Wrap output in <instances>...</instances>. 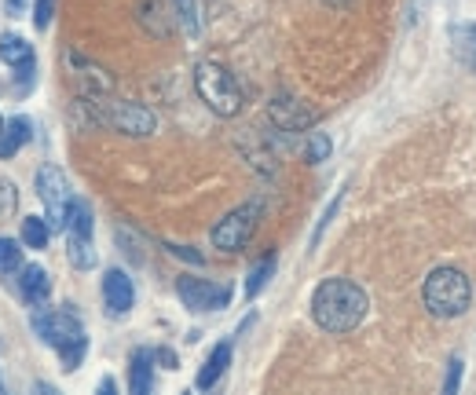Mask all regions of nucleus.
Returning <instances> with one entry per match:
<instances>
[{"mask_svg":"<svg viewBox=\"0 0 476 395\" xmlns=\"http://www.w3.org/2000/svg\"><path fill=\"white\" fill-rule=\"evenodd\" d=\"M366 293L352 278H327L311 297V319L327 333H352L366 319Z\"/></svg>","mask_w":476,"mask_h":395,"instance_id":"f257e3e1","label":"nucleus"},{"mask_svg":"<svg viewBox=\"0 0 476 395\" xmlns=\"http://www.w3.org/2000/svg\"><path fill=\"white\" fill-rule=\"evenodd\" d=\"M33 333L48 348H56L63 355V370H77L85 352H88V337H85V326L74 311H37L30 319Z\"/></svg>","mask_w":476,"mask_h":395,"instance_id":"f03ea898","label":"nucleus"},{"mask_svg":"<svg viewBox=\"0 0 476 395\" xmlns=\"http://www.w3.org/2000/svg\"><path fill=\"white\" fill-rule=\"evenodd\" d=\"M421 301H426L433 319H458L472 304V282L458 267H436L421 286Z\"/></svg>","mask_w":476,"mask_h":395,"instance_id":"7ed1b4c3","label":"nucleus"},{"mask_svg":"<svg viewBox=\"0 0 476 395\" xmlns=\"http://www.w3.org/2000/svg\"><path fill=\"white\" fill-rule=\"evenodd\" d=\"M81 103L92 110V118H95L99 125H107V129H114V132H121V136L147 139V136H154V129H157V118L150 114L147 106H139V103H125V99H111V95H95V99L81 95Z\"/></svg>","mask_w":476,"mask_h":395,"instance_id":"20e7f679","label":"nucleus"},{"mask_svg":"<svg viewBox=\"0 0 476 395\" xmlns=\"http://www.w3.org/2000/svg\"><path fill=\"white\" fill-rule=\"evenodd\" d=\"M194 88L202 95V103L213 110V114L220 118H235L242 110V88L235 81V74L213 59H205L194 67Z\"/></svg>","mask_w":476,"mask_h":395,"instance_id":"39448f33","label":"nucleus"},{"mask_svg":"<svg viewBox=\"0 0 476 395\" xmlns=\"http://www.w3.org/2000/svg\"><path fill=\"white\" fill-rule=\"evenodd\" d=\"M260 216H264V202H260V198H253V202L231 209V212L217 223V228H213V246L224 249V253H238V249L253 238Z\"/></svg>","mask_w":476,"mask_h":395,"instance_id":"423d86ee","label":"nucleus"},{"mask_svg":"<svg viewBox=\"0 0 476 395\" xmlns=\"http://www.w3.org/2000/svg\"><path fill=\"white\" fill-rule=\"evenodd\" d=\"M37 194L44 202V212H48V228L51 231H63L67 228V212H70V187H67V176L59 173L56 165H40L37 173Z\"/></svg>","mask_w":476,"mask_h":395,"instance_id":"0eeeda50","label":"nucleus"},{"mask_svg":"<svg viewBox=\"0 0 476 395\" xmlns=\"http://www.w3.org/2000/svg\"><path fill=\"white\" fill-rule=\"evenodd\" d=\"M176 293L191 311H220L231 304L228 286H217V282H205V278H191V274H184L176 282Z\"/></svg>","mask_w":476,"mask_h":395,"instance_id":"6e6552de","label":"nucleus"},{"mask_svg":"<svg viewBox=\"0 0 476 395\" xmlns=\"http://www.w3.org/2000/svg\"><path fill=\"white\" fill-rule=\"evenodd\" d=\"M268 118H272V125L279 129V132H304V129H311L315 125V110H308L301 99H293V95H275L272 103H268Z\"/></svg>","mask_w":476,"mask_h":395,"instance_id":"1a4fd4ad","label":"nucleus"},{"mask_svg":"<svg viewBox=\"0 0 476 395\" xmlns=\"http://www.w3.org/2000/svg\"><path fill=\"white\" fill-rule=\"evenodd\" d=\"M103 301H107V311L111 315H129L132 311L136 286H132V278L121 267H111L107 274H103Z\"/></svg>","mask_w":476,"mask_h":395,"instance_id":"9d476101","label":"nucleus"},{"mask_svg":"<svg viewBox=\"0 0 476 395\" xmlns=\"http://www.w3.org/2000/svg\"><path fill=\"white\" fill-rule=\"evenodd\" d=\"M67 63H70V70H74V81H77L81 95H88V99H95V95H111L114 81H111V74L103 70V67H95V63L81 59L77 51H74V55H67Z\"/></svg>","mask_w":476,"mask_h":395,"instance_id":"9b49d317","label":"nucleus"},{"mask_svg":"<svg viewBox=\"0 0 476 395\" xmlns=\"http://www.w3.org/2000/svg\"><path fill=\"white\" fill-rule=\"evenodd\" d=\"M136 19H139V26L150 33V37H173V15H169V8H166V0H143L139 4V12H136Z\"/></svg>","mask_w":476,"mask_h":395,"instance_id":"f8f14e48","label":"nucleus"},{"mask_svg":"<svg viewBox=\"0 0 476 395\" xmlns=\"http://www.w3.org/2000/svg\"><path fill=\"white\" fill-rule=\"evenodd\" d=\"M0 59L22 74H30L33 70V44L19 33H0Z\"/></svg>","mask_w":476,"mask_h":395,"instance_id":"ddd939ff","label":"nucleus"},{"mask_svg":"<svg viewBox=\"0 0 476 395\" xmlns=\"http://www.w3.org/2000/svg\"><path fill=\"white\" fill-rule=\"evenodd\" d=\"M451 48H454V59L476 74V22H454L451 26Z\"/></svg>","mask_w":476,"mask_h":395,"instance_id":"4468645a","label":"nucleus"},{"mask_svg":"<svg viewBox=\"0 0 476 395\" xmlns=\"http://www.w3.org/2000/svg\"><path fill=\"white\" fill-rule=\"evenodd\" d=\"M19 290H22L26 304H44L48 293H51V278H48V271L40 264H26L19 271Z\"/></svg>","mask_w":476,"mask_h":395,"instance_id":"2eb2a0df","label":"nucleus"},{"mask_svg":"<svg viewBox=\"0 0 476 395\" xmlns=\"http://www.w3.org/2000/svg\"><path fill=\"white\" fill-rule=\"evenodd\" d=\"M228 366H231V345H217L213 352H209L205 366L198 370V381H194V388H198V391L217 388V381L224 377V370H228Z\"/></svg>","mask_w":476,"mask_h":395,"instance_id":"dca6fc26","label":"nucleus"},{"mask_svg":"<svg viewBox=\"0 0 476 395\" xmlns=\"http://www.w3.org/2000/svg\"><path fill=\"white\" fill-rule=\"evenodd\" d=\"M154 352H147V348H139L136 355H132V370H129V388H132V395H147L150 388H154Z\"/></svg>","mask_w":476,"mask_h":395,"instance_id":"f3484780","label":"nucleus"},{"mask_svg":"<svg viewBox=\"0 0 476 395\" xmlns=\"http://www.w3.org/2000/svg\"><path fill=\"white\" fill-rule=\"evenodd\" d=\"M26 143H30V121L26 118H12L4 125V132H0V157L19 154Z\"/></svg>","mask_w":476,"mask_h":395,"instance_id":"a211bd4d","label":"nucleus"},{"mask_svg":"<svg viewBox=\"0 0 476 395\" xmlns=\"http://www.w3.org/2000/svg\"><path fill=\"white\" fill-rule=\"evenodd\" d=\"M67 256L74 267L88 271L95 267V249H92V235H77V231H67Z\"/></svg>","mask_w":476,"mask_h":395,"instance_id":"6ab92c4d","label":"nucleus"},{"mask_svg":"<svg viewBox=\"0 0 476 395\" xmlns=\"http://www.w3.org/2000/svg\"><path fill=\"white\" fill-rule=\"evenodd\" d=\"M272 274H275V253H268V256H264V260L249 271V278H246V297L253 301L264 286H268V278H272Z\"/></svg>","mask_w":476,"mask_h":395,"instance_id":"aec40b11","label":"nucleus"},{"mask_svg":"<svg viewBox=\"0 0 476 395\" xmlns=\"http://www.w3.org/2000/svg\"><path fill=\"white\" fill-rule=\"evenodd\" d=\"M48 238H51L48 220H40V216H26V220H22V242H26L30 249H44Z\"/></svg>","mask_w":476,"mask_h":395,"instance_id":"412c9836","label":"nucleus"},{"mask_svg":"<svg viewBox=\"0 0 476 395\" xmlns=\"http://www.w3.org/2000/svg\"><path fill=\"white\" fill-rule=\"evenodd\" d=\"M22 271V249L15 238L0 235V274H19Z\"/></svg>","mask_w":476,"mask_h":395,"instance_id":"4be33fe9","label":"nucleus"},{"mask_svg":"<svg viewBox=\"0 0 476 395\" xmlns=\"http://www.w3.org/2000/svg\"><path fill=\"white\" fill-rule=\"evenodd\" d=\"M176 4V19L184 22V30L191 33V37H198V30H202V15H198V0H173Z\"/></svg>","mask_w":476,"mask_h":395,"instance_id":"5701e85b","label":"nucleus"},{"mask_svg":"<svg viewBox=\"0 0 476 395\" xmlns=\"http://www.w3.org/2000/svg\"><path fill=\"white\" fill-rule=\"evenodd\" d=\"M330 150H334V143H330V136L327 132H311V139H308V161L311 165H319V161H327L330 157Z\"/></svg>","mask_w":476,"mask_h":395,"instance_id":"b1692460","label":"nucleus"},{"mask_svg":"<svg viewBox=\"0 0 476 395\" xmlns=\"http://www.w3.org/2000/svg\"><path fill=\"white\" fill-rule=\"evenodd\" d=\"M51 15H56V0H33V26L37 30H48Z\"/></svg>","mask_w":476,"mask_h":395,"instance_id":"393cba45","label":"nucleus"},{"mask_svg":"<svg viewBox=\"0 0 476 395\" xmlns=\"http://www.w3.org/2000/svg\"><path fill=\"white\" fill-rule=\"evenodd\" d=\"M15 202H19V194H15V184L0 180V216H8V212L15 209Z\"/></svg>","mask_w":476,"mask_h":395,"instance_id":"a878e982","label":"nucleus"},{"mask_svg":"<svg viewBox=\"0 0 476 395\" xmlns=\"http://www.w3.org/2000/svg\"><path fill=\"white\" fill-rule=\"evenodd\" d=\"M345 202V194H337L330 205H327V212H323V220H319V228H315V235H311V246H319V238H323V231H327V223L334 220V212H337V205Z\"/></svg>","mask_w":476,"mask_h":395,"instance_id":"bb28decb","label":"nucleus"},{"mask_svg":"<svg viewBox=\"0 0 476 395\" xmlns=\"http://www.w3.org/2000/svg\"><path fill=\"white\" fill-rule=\"evenodd\" d=\"M462 366H465L462 359H451V366H447V381H444V391H447V395L458 391V384H462Z\"/></svg>","mask_w":476,"mask_h":395,"instance_id":"cd10ccee","label":"nucleus"},{"mask_svg":"<svg viewBox=\"0 0 476 395\" xmlns=\"http://www.w3.org/2000/svg\"><path fill=\"white\" fill-rule=\"evenodd\" d=\"M169 253H176V256H184V260H191V264H202V253H194V249H187V246H169Z\"/></svg>","mask_w":476,"mask_h":395,"instance_id":"c85d7f7f","label":"nucleus"},{"mask_svg":"<svg viewBox=\"0 0 476 395\" xmlns=\"http://www.w3.org/2000/svg\"><path fill=\"white\" fill-rule=\"evenodd\" d=\"M154 355L166 363V370H176V355H173V352H166V348H162V352H154Z\"/></svg>","mask_w":476,"mask_h":395,"instance_id":"c756f323","label":"nucleus"},{"mask_svg":"<svg viewBox=\"0 0 476 395\" xmlns=\"http://www.w3.org/2000/svg\"><path fill=\"white\" fill-rule=\"evenodd\" d=\"M8 12L12 15H22L26 12V0H8Z\"/></svg>","mask_w":476,"mask_h":395,"instance_id":"7c9ffc66","label":"nucleus"},{"mask_svg":"<svg viewBox=\"0 0 476 395\" xmlns=\"http://www.w3.org/2000/svg\"><path fill=\"white\" fill-rule=\"evenodd\" d=\"M323 4H330V8H345V4H352V0H323Z\"/></svg>","mask_w":476,"mask_h":395,"instance_id":"2f4dec72","label":"nucleus"},{"mask_svg":"<svg viewBox=\"0 0 476 395\" xmlns=\"http://www.w3.org/2000/svg\"><path fill=\"white\" fill-rule=\"evenodd\" d=\"M4 125H8V121H4V118H0V132H4Z\"/></svg>","mask_w":476,"mask_h":395,"instance_id":"473e14b6","label":"nucleus"}]
</instances>
